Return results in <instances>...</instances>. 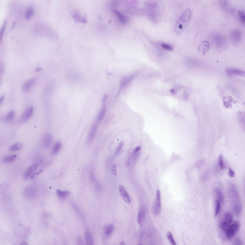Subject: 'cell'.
I'll return each instance as SVG.
<instances>
[{"mask_svg":"<svg viewBox=\"0 0 245 245\" xmlns=\"http://www.w3.org/2000/svg\"><path fill=\"white\" fill-rule=\"evenodd\" d=\"M119 190L120 195L123 199L127 203H129L130 202L129 196L123 186L120 185L119 187Z\"/></svg>","mask_w":245,"mask_h":245,"instance_id":"14","label":"cell"},{"mask_svg":"<svg viewBox=\"0 0 245 245\" xmlns=\"http://www.w3.org/2000/svg\"><path fill=\"white\" fill-rule=\"evenodd\" d=\"M171 92L173 94H174L175 93V91L174 89H173L171 90Z\"/></svg>","mask_w":245,"mask_h":245,"instance_id":"48","label":"cell"},{"mask_svg":"<svg viewBox=\"0 0 245 245\" xmlns=\"http://www.w3.org/2000/svg\"><path fill=\"white\" fill-rule=\"evenodd\" d=\"M114 229V226L112 224H109L105 225L103 228L105 235L107 237H109L112 233Z\"/></svg>","mask_w":245,"mask_h":245,"instance_id":"18","label":"cell"},{"mask_svg":"<svg viewBox=\"0 0 245 245\" xmlns=\"http://www.w3.org/2000/svg\"><path fill=\"white\" fill-rule=\"evenodd\" d=\"M33 111V106L27 108L22 115L20 119V121L22 122H24L28 121L31 117Z\"/></svg>","mask_w":245,"mask_h":245,"instance_id":"10","label":"cell"},{"mask_svg":"<svg viewBox=\"0 0 245 245\" xmlns=\"http://www.w3.org/2000/svg\"><path fill=\"white\" fill-rule=\"evenodd\" d=\"M23 145L21 143H17L11 146L9 148V150L11 151L20 150L22 149Z\"/></svg>","mask_w":245,"mask_h":245,"instance_id":"24","label":"cell"},{"mask_svg":"<svg viewBox=\"0 0 245 245\" xmlns=\"http://www.w3.org/2000/svg\"><path fill=\"white\" fill-rule=\"evenodd\" d=\"M16 157L17 156L16 155L7 156L4 157L2 159V161L5 163H10L14 161Z\"/></svg>","mask_w":245,"mask_h":245,"instance_id":"22","label":"cell"},{"mask_svg":"<svg viewBox=\"0 0 245 245\" xmlns=\"http://www.w3.org/2000/svg\"><path fill=\"white\" fill-rule=\"evenodd\" d=\"M34 9L32 6H29L27 9L25 13L26 18L29 19L31 18L33 14Z\"/></svg>","mask_w":245,"mask_h":245,"instance_id":"25","label":"cell"},{"mask_svg":"<svg viewBox=\"0 0 245 245\" xmlns=\"http://www.w3.org/2000/svg\"><path fill=\"white\" fill-rule=\"evenodd\" d=\"M111 173H112L114 175H117V166L116 165L114 164L113 165L111 168Z\"/></svg>","mask_w":245,"mask_h":245,"instance_id":"40","label":"cell"},{"mask_svg":"<svg viewBox=\"0 0 245 245\" xmlns=\"http://www.w3.org/2000/svg\"><path fill=\"white\" fill-rule=\"evenodd\" d=\"M78 242L79 243H82V241L81 239L79 237L78 238Z\"/></svg>","mask_w":245,"mask_h":245,"instance_id":"49","label":"cell"},{"mask_svg":"<svg viewBox=\"0 0 245 245\" xmlns=\"http://www.w3.org/2000/svg\"><path fill=\"white\" fill-rule=\"evenodd\" d=\"M219 3L222 8H227L228 6V3L226 0H220Z\"/></svg>","mask_w":245,"mask_h":245,"instance_id":"38","label":"cell"},{"mask_svg":"<svg viewBox=\"0 0 245 245\" xmlns=\"http://www.w3.org/2000/svg\"><path fill=\"white\" fill-rule=\"evenodd\" d=\"M227 73L230 76L236 75L243 76L245 75V71L236 69L228 68L226 70Z\"/></svg>","mask_w":245,"mask_h":245,"instance_id":"17","label":"cell"},{"mask_svg":"<svg viewBox=\"0 0 245 245\" xmlns=\"http://www.w3.org/2000/svg\"><path fill=\"white\" fill-rule=\"evenodd\" d=\"M94 175L92 171H91L89 173V178L91 180L93 181L94 179Z\"/></svg>","mask_w":245,"mask_h":245,"instance_id":"45","label":"cell"},{"mask_svg":"<svg viewBox=\"0 0 245 245\" xmlns=\"http://www.w3.org/2000/svg\"><path fill=\"white\" fill-rule=\"evenodd\" d=\"M233 216L230 212H227L225 214L223 218L220 223V227L223 231H226L232 222Z\"/></svg>","mask_w":245,"mask_h":245,"instance_id":"4","label":"cell"},{"mask_svg":"<svg viewBox=\"0 0 245 245\" xmlns=\"http://www.w3.org/2000/svg\"><path fill=\"white\" fill-rule=\"evenodd\" d=\"M136 75V73H134L129 77H124L121 79L119 91V93L122 89L125 87L129 84Z\"/></svg>","mask_w":245,"mask_h":245,"instance_id":"11","label":"cell"},{"mask_svg":"<svg viewBox=\"0 0 245 245\" xmlns=\"http://www.w3.org/2000/svg\"><path fill=\"white\" fill-rule=\"evenodd\" d=\"M4 97H5V95H3L0 98V104H1L2 103V102H3V100H4Z\"/></svg>","mask_w":245,"mask_h":245,"instance_id":"47","label":"cell"},{"mask_svg":"<svg viewBox=\"0 0 245 245\" xmlns=\"http://www.w3.org/2000/svg\"><path fill=\"white\" fill-rule=\"evenodd\" d=\"M107 96L106 95H105L103 96L102 100V103L103 105H105L107 100Z\"/></svg>","mask_w":245,"mask_h":245,"instance_id":"43","label":"cell"},{"mask_svg":"<svg viewBox=\"0 0 245 245\" xmlns=\"http://www.w3.org/2000/svg\"><path fill=\"white\" fill-rule=\"evenodd\" d=\"M85 235L86 244L92 245L93 244L92 239L90 234L88 231L85 232Z\"/></svg>","mask_w":245,"mask_h":245,"instance_id":"29","label":"cell"},{"mask_svg":"<svg viewBox=\"0 0 245 245\" xmlns=\"http://www.w3.org/2000/svg\"><path fill=\"white\" fill-rule=\"evenodd\" d=\"M42 68H38L37 67L36 68V71L39 72L40 71V70H42Z\"/></svg>","mask_w":245,"mask_h":245,"instance_id":"50","label":"cell"},{"mask_svg":"<svg viewBox=\"0 0 245 245\" xmlns=\"http://www.w3.org/2000/svg\"><path fill=\"white\" fill-rule=\"evenodd\" d=\"M220 208V202L218 200H216L215 201V215L217 216L219 214Z\"/></svg>","mask_w":245,"mask_h":245,"instance_id":"32","label":"cell"},{"mask_svg":"<svg viewBox=\"0 0 245 245\" xmlns=\"http://www.w3.org/2000/svg\"><path fill=\"white\" fill-rule=\"evenodd\" d=\"M229 196L230 203L235 214L239 216L241 210V205L238 191L235 185L231 183L229 189Z\"/></svg>","mask_w":245,"mask_h":245,"instance_id":"1","label":"cell"},{"mask_svg":"<svg viewBox=\"0 0 245 245\" xmlns=\"http://www.w3.org/2000/svg\"><path fill=\"white\" fill-rule=\"evenodd\" d=\"M191 15L190 9H185L178 19L175 26V30L178 33L182 32L188 25Z\"/></svg>","mask_w":245,"mask_h":245,"instance_id":"2","label":"cell"},{"mask_svg":"<svg viewBox=\"0 0 245 245\" xmlns=\"http://www.w3.org/2000/svg\"><path fill=\"white\" fill-rule=\"evenodd\" d=\"M167 237L171 244L173 245H176V242L173 238V235L170 232H168L167 234Z\"/></svg>","mask_w":245,"mask_h":245,"instance_id":"34","label":"cell"},{"mask_svg":"<svg viewBox=\"0 0 245 245\" xmlns=\"http://www.w3.org/2000/svg\"><path fill=\"white\" fill-rule=\"evenodd\" d=\"M38 166L37 163L33 164L29 166L25 171L23 175V177L25 179L31 178L33 174L37 169Z\"/></svg>","mask_w":245,"mask_h":245,"instance_id":"9","label":"cell"},{"mask_svg":"<svg viewBox=\"0 0 245 245\" xmlns=\"http://www.w3.org/2000/svg\"><path fill=\"white\" fill-rule=\"evenodd\" d=\"M53 141V137L50 134H45L43 138L41 141L42 147L47 149L51 145Z\"/></svg>","mask_w":245,"mask_h":245,"instance_id":"8","label":"cell"},{"mask_svg":"<svg viewBox=\"0 0 245 245\" xmlns=\"http://www.w3.org/2000/svg\"><path fill=\"white\" fill-rule=\"evenodd\" d=\"M123 143L122 142H121L119 144L115 152L116 154H118L119 152L123 147Z\"/></svg>","mask_w":245,"mask_h":245,"instance_id":"39","label":"cell"},{"mask_svg":"<svg viewBox=\"0 0 245 245\" xmlns=\"http://www.w3.org/2000/svg\"><path fill=\"white\" fill-rule=\"evenodd\" d=\"M235 243L237 245H241L242 244V242L239 238H237L235 240Z\"/></svg>","mask_w":245,"mask_h":245,"instance_id":"42","label":"cell"},{"mask_svg":"<svg viewBox=\"0 0 245 245\" xmlns=\"http://www.w3.org/2000/svg\"><path fill=\"white\" fill-rule=\"evenodd\" d=\"M98 124L97 122L94 123L92 126L88 135L87 141L89 143L91 142L95 137L97 129Z\"/></svg>","mask_w":245,"mask_h":245,"instance_id":"12","label":"cell"},{"mask_svg":"<svg viewBox=\"0 0 245 245\" xmlns=\"http://www.w3.org/2000/svg\"><path fill=\"white\" fill-rule=\"evenodd\" d=\"M35 189L34 187L30 186L27 187L24 191L25 194L26 195H32L35 192Z\"/></svg>","mask_w":245,"mask_h":245,"instance_id":"28","label":"cell"},{"mask_svg":"<svg viewBox=\"0 0 245 245\" xmlns=\"http://www.w3.org/2000/svg\"><path fill=\"white\" fill-rule=\"evenodd\" d=\"M218 161L219 167L221 170H223L224 168L225 167L223 159V156L222 154H220L219 156Z\"/></svg>","mask_w":245,"mask_h":245,"instance_id":"31","label":"cell"},{"mask_svg":"<svg viewBox=\"0 0 245 245\" xmlns=\"http://www.w3.org/2000/svg\"><path fill=\"white\" fill-rule=\"evenodd\" d=\"M215 191L219 201L222 204H223L224 201V197L220 189L217 188L215 189Z\"/></svg>","mask_w":245,"mask_h":245,"instance_id":"26","label":"cell"},{"mask_svg":"<svg viewBox=\"0 0 245 245\" xmlns=\"http://www.w3.org/2000/svg\"><path fill=\"white\" fill-rule=\"evenodd\" d=\"M161 210V194L160 190L158 189L156 192V197L153 208V212L154 215H158Z\"/></svg>","mask_w":245,"mask_h":245,"instance_id":"6","label":"cell"},{"mask_svg":"<svg viewBox=\"0 0 245 245\" xmlns=\"http://www.w3.org/2000/svg\"><path fill=\"white\" fill-rule=\"evenodd\" d=\"M56 193L59 197L62 198H63L67 197L69 194L70 192L68 190L62 191L58 190L57 191Z\"/></svg>","mask_w":245,"mask_h":245,"instance_id":"27","label":"cell"},{"mask_svg":"<svg viewBox=\"0 0 245 245\" xmlns=\"http://www.w3.org/2000/svg\"><path fill=\"white\" fill-rule=\"evenodd\" d=\"M36 78H31L26 82L23 86V89L24 91H27L31 87L34 83Z\"/></svg>","mask_w":245,"mask_h":245,"instance_id":"19","label":"cell"},{"mask_svg":"<svg viewBox=\"0 0 245 245\" xmlns=\"http://www.w3.org/2000/svg\"><path fill=\"white\" fill-rule=\"evenodd\" d=\"M120 245H125V242L123 241H122L120 243Z\"/></svg>","mask_w":245,"mask_h":245,"instance_id":"51","label":"cell"},{"mask_svg":"<svg viewBox=\"0 0 245 245\" xmlns=\"http://www.w3.org/2000/svg\"><path fill=\"white\" fill-rule=\"evenodd\" d=\"M146 212V208H142L139 211L138 217V221L139 226H142L145 221Z\"/></svg>","mask_w":245,"mask_h":245,"instance_id":"13","label":"cell"},{"mask_svg":"<svg viewBox=\"0 0 245 245\" xmlns=\"http://www.w3.org/2000/svg\"><path fill=\"white\" fill-rule=\"evenodd\" d=\"M209 48V44L208 42L204 40L200 44L199 49V50L203 54L205 55L208 51Z\"/></svg>","mask_w":245,"mask_h":245,"instance_id":"16","label":"cell"},{"mask_svg":"<svg viewBox=\"0 0 245 245\" xmlns=\"http://www.w3.org/2000/svg\"><path fill=\"white\" fill-rule=\"evenodd\" d=\"M230 39L234 43L237 44L241 41L242 38V33L238 29H235L231 31L230 35Z\"/></svg>","mask_w":245,"mask_h":245,"instance_id":"7","label":"cell"},{"mask_svg":"<svg viewBox=\"0 0 245 245\" xmlns=\"http://www.w3.org/2000/svg\"><path fill=\"white\" fill-rule=\"evenodd\" d=\"M162 47L165 49L171 51L173 49V47L171 45L165 43H162L161 44Z\"/></svg>","mask_w":245,"mask_h":245,"instance_id":"36","label":"cell"},{"mask_svg":"<svg viewBox=\"0 0 245 245\" xmlns=\"http://www.w3.org/2000/svg\"><path fill=\"white\" fill-rule=\"evenodd\" d=\"M245 112L239 110L237 112V117L239 124L242 127L245 129Z\"/></svg>","mask_w":245,"mask_h":245,"instance_id":"15","label":"cell"},{"mask_svg":"<svg viewBox=\"0 0 245 245\" xmlns=\"http://www.w3.org/2000/svg\"><path fill=\"white\" fill-rule=\"evenodd\" d=\"M114 12L117 16L120 21L123 23H125L126 22V19L125 17L122 15L120 12L117 10H115Z\"/></svg>","mask_w":245,"mask_h":245,"instance_id":"33","label":"cell"},{"mask_svg":"<svg viewBox=\"0 0 245 245\" xmlns=\"http://www.w3.org/2000/svg\"><path fill=\"white\" fill-rule=\"evenodd\" d=\"M61 147V144L59 141L56 142L54 145L51 151V153L53 155H55L60 150Z\"/></svg>","mask_w":245,"mask_h":245,"instance_id":"21","label":"cell"},{"mask_svg":"<svg viewBox=\"0 0 245 245\" xmlns=\"http://www.w3.org/2000/svg\"><path fill=\"white\" fill-rule=\"evenodd\" d=\"M141 147L140 146H138L136 147L134 151V153H136L139 151L141 149Z\"/></svg>","mask_w":245,"mask_h":245,"instance_id":"46","label":"cell"},{"mask_svg":"<svg viewBox=\"0 0 245 245\" xmlns=\"http://www.w3.org/2000/svg\"><path fill=\"white\" fill-rule=\"evenodd\" d=\"M240 224V222L238 220L232 222L225 231V236L227 239H230L234 237L239 229Z\"/></svg>","mask_w":245,"mask_h":245,"instance_id":"3","label":"cell"},{"mask_svg":"<svg viewBox=\"0 0 245 245\" xmlns=\"http://www.w3.org/2000/svg\"><path fill=\"white\" fill-rule=\"evenodd\" d=\"M228 174L229 176L231 177H234L235 175V172L230 168H229Z\"/></svg>","mask_w":245,"mask_h":245,"instance_id":"41","label":"cell"},{"mask_svg":"<svg viewBox=\"0 0 245 245\" xmlns=\"http://www.w3.org/2000/svg\"><path fill=\"white\" fill-rule=\"evenodd\" d=\"M239 17L241 21L243 22H245V16L244 11L243 10H240L238 12Z\"/></svg>","mask_w":245,"mask_h":245,"instance_id":"35","label":"cell"},{"mask_svg":"<svg viewBox=\"0 0 245 245\" xmlns=\"http://www.w3.org/2000/svg\"><path fill=\"white\" fill-rule=\"evenodd\" d=\"M106 111V108L105 105H103L100 109L97 118V122H100L104 117Z\"/></svg>","mask_w":245,"mask_h":245,"instance_id":"23","label":"cell"},{"mask_svg":"<svg viewBox=\"0 0 245 245\" xmlns=\"http://www.w3.org/2000/svg\"><path fill=\"white\" fill-rule=\"evenodd\" d=\"M15 113L14 111L12 110L9 112L5 117V119L8 121L12 120L14 118Z\"/></svg>","mask_w":245,"mask_h":245,"instance_id":"30","label":"cell"},{"mask_svg":"<svg viewBox=\"0 0 245 245\" xmlns=\"http://www.w3.org/2000/svg\"><path fill=\"white\" fill-rule=\"evenodd\" d=\"M130 160L129 158H128L124 163V166L126 167H128L130 165Z\"/></svg>","mask_w":245,"mask_h":245,"instance_id":"44","label":"cell"},{"mask_svg":"<svg viewBox=\"0 0 245 245\" xmlns=\"http://www.w3.org/2000/svg\"><path fill=\"white\" fill-rule=\"evenodd\" d=\"M233 101V99L230 96L225 97L223 99V105L227 108H229L231 106Z\"/></svg>","mask_w":245,"mask_h":245,"instance_id":"20","label":"cell"},{"mask_svg":"<svg viewBox=\"0 0 245 245\" xmlns=\"http://www.w3.org/2000/svg\"><path fill=\"white\" fill-rule=\"evenodd\" d=\"M6 21H5L3 24L0 30V41L1 42L3 35L4 31V30L6 25Z\"/></svg>","mask_w":245,"mask_h":245,"instance_id":"37","label":"cell"},{"mask_svg":"<svg viewBox=\"0 0 245 245\" xmlns=\"http://www.w3.org/2000/svg\"><path fill=\"white\" fill-rule=\"evenodd\" d=\"M212 36L214 43L218 48H222L225 45L226 42L225 38L222 34L219 33H215L212 35Z\"/></svg>","mask_w":245,"mask_h":245,"instance_id":"5","label":"cell"}]
</instances>
